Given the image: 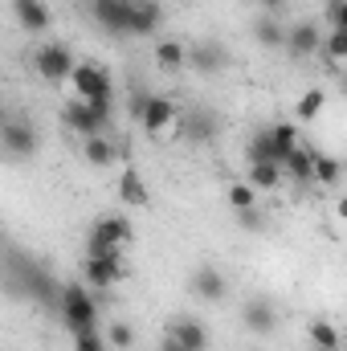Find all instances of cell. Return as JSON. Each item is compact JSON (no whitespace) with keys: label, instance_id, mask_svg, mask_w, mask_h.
I'll list each match as a JSON object with an SVG mask.
<instances>
[{"label":"cell","instance_id":"obj_1","mask_svg":"<svg viewBox=\"0 0 347 351\" xmlns=\"http://www.w3.org/2000/svg\"><path fill=\"white\" fill-rule=\"evenodd\" d=\"M8 290L16 298H29L33 306H62V290L66 286H58L53 274L41 262L25 258L21 250H8Z\"/></svg>","mask_w":347,"mask_h":351},{"label":"cell","instance_id":"obj_2","mask_svg":"<svg viewBox=\"0 0 347 351\" xmlns=\"http://www.w3.org/2000/svg\"><path fill=\"white\" fill-rule=\"evenodd\" d=\"M58 315H62V327H66L70 335L98 331V298L90 294V286H82V282H70V286L62 290Z\"/></svg>","mask_w":347,"mask_h":351},{"label":"cell","instance_id":"obj_3","mask_svg":"<svg viewBox=\"0 0 347 351\" xmlns=\"http://www.w3.org/2000/svg\"><path fill=\"white\" fill-rule=\"evenodd\" d=\"M33 70H37L45 82H70V78H74V70H78V62H74L70 45L49 41V45H41V49L33 53Z\"/></svg>","mask_w":347,"mask_h":351},{"label":"cell","instance_id":"obj_4","mask_svg":"<svg viewBox=\"0 0 347 351\" xmlns=\"http://www.w3.org/2000/svg\"><path fill=\"white\" fill-rule=\"evenodd\" d=\"M62 123H66L78 139H94V135H102V131H106L110 110H98V106H94V102H86V98H74V102H66Z\"/></svg>","mask_w":347,"mask_h":351},{"label":"cell","instance_id":"obj_5","mask_svg":"<svg viewBox=\"0 0 347 351\" xmlns=\"http://www.w3.org/2000/svg\"><path fill=\"white\" fill-rule=\"evenodd\" d=\"M0 143H4L8 160H33L41 139H37V127H33L29 119L8 114V119H4V131H0Z\"/></svg>","mask_w":347,"mask_h":351},{"label":"cell","instance_id":"obj_6","mask_svg":"<svg viewBox=\"0 0 347 351\" xmlns=\"http://www.w3.org/2000/svg\"><path fill=\"white\" fill-rule=\"evenodd\" d=\"M70 86H74V94H78V98L94 102L98 110H110V78H106V70H98V66L82 62V66L74 70Z\"/></svg>","mask_w":347,"mask_h":351},{"label":"cell","instance_id":"obj_7","mask_svg":"<svg viewBox=\"0 0 347 351\" xmlns=\"http://www.w3.org/2000/svg\"><path fill=\"white\" fill-rule=\"evenodd\" d=\"M131 12H135V0H90V16L115 37L131 33Z\"/></svg>","mask_w":347,"mask_h":351},{"label":"cell","instance_id":"obj_8","mask_svg":"<svg viewBox=\"0 0 347 351\" xmlns=\"http://www.w3.org/2000/svg\"><path fill=\"white\" fill-rule=\"evenodd\" d=\"M323 29L315 25V21H298L294 29H286V49H290V58H315V53H323Z\"/></svg>","mask_w":347,"mask_h":351},{"label":"cell","instance_id":"obj_9","mask_svg":"<svg viewBox=\"0 0 347 351\" xmlns=\"http://www.w3.org/2000/svg\"><path fill=\"white\" fill-rule=\"evenodd\" d=\"M82 278L94 290H110V286H119L127 278V265H123V258H86Z\"/></svg>","mask_w":347,"mask_h":351},{"label":"cell","instance_id":"obj_10","mask_svg":"<svg viewBox=\"0 0 347 351\" xmlns=\"http://www.w3.org/2000/svg\"><path fill=\"white\" fill-rule=\"evenodd\" d=\"M176 119H180V110H176L172 98H152V106H147V119L139 123L152 139H168L176 131Z\"/></svg>","mask_w":347,"mask_h":351},{"label":"cell","instance_id":"obj_11","mask_svg":"<svg viewBox=\"0 0 347 351\" xmlns=\"http://www.w3.org/2000/svg\"><path fill=\"white\" fill-rule=\"evenodd\" d=\"M188 66H192L196 74H221V70L229 66V53H225L221 41H200V45L188 49Z\"/></svg>","mask_w":347,"mask_h":351},{"label":"cell","instance_id":"obj_12","mask_svg":"<svg viewBox=\"0 0 347 351\" xmlns=\"http://www.w3.org/2000/svg\"><path fill=\"white\" fill-rule=\"evenodd\" d=\"M12 12H16V25H21L25 33H33V37H37V33H45V29H49V21H53L45 0H12Z\"/></svg>","mask_w":347,"mask_h":351},{"label":"cell","instance_id":"obj_13","mask_svg":"<svg viewBox=\"0 0 347 351\" xmlns=\"http://www.w3.org/2000/svg\"><path fill=\"white\" fill-rule=\"evenodd\" d=\"M246 156H250V164H286V152H282V143H278V131H274V127H270V131H258V135L250 139Z\"/></svg>","mask_w":347,"mask_h":351},{"label":"cell","instance_id":"obj_14","mask_svg":"<svg viewBox=\"0 0 347 351\" xmlns=\"http://www.w3.org/2000/svg\"><path fill=\"white\" fill-rule=\"evenodd\" d=\"M241 323H246V331H254V335H274V327H278V311H274L265 298H254V302L241 306Z\"/></svg>","mask_w":347,"mask_h":351},{"label":"cell","instance_id":"obj_15","mask_svg":"<svg viewBox=\"0 0 347 351\" xmlns=\"http://www.w3.org/2000/svg\"><path fill=\"white\" fill-rule=\"evenodd\" d=\"M184 135H188L192 143H213V139H217V114L204 110V106L188 110V114H184Z\"/></svg>","mask_w":347,"mask_h":351},{"label":"cell","instance_id":"obj_16","mask_svg":"<svg viewBox=\"0 0 347 351\" xmlns=\"http://www.w3.org/2000/svg\"><path fill=\"white\" fill-rule=\"evenodd\" d=\"M164 21V8L160 0H135V12H131V37H152Z\"/></svg>","mask_w":347,"mask_h":351},{"label":"cell","instance_id":"obj_17","mask_svg":"<svg viewBox=\"0 0 347 351\" xmlns=\"http://www.w3.org/2000/svg\"><path fill=\"white\" fill-rule=\"evenodd\" d=\"M168 339H176L180 348H188V351H204L208 348V331H204L196 319H176L172 331H168Z\"/></svg>","mask_w":347,"mask_h":351},{"label":"cell","instance_id":"obj_18","mask_svg":"<svg viewBox=\"0 0 347 351\" xmlns=\"http://www.w3.org/2000/svg\"><path fill=\"white\" fill-rule=\"evenodd\" d=\"M192 290H196V298H204V302H221L229 286H225V278H221L213 265H204V269L192 274Z\"/></svg>","mask_w":347,"mask_h":351},{"label":"cell","instance_id":"obj_19","mask_svg":"<svg viewBox=\"0 0 347 351\" xmlns=\"http://www.w3.org/2000/svg\"><path fill=\"white\" fill-rule=\"evenodd\" d=\"M115 143L106 139V135H94V139H82V160H86L90 168H110L115 164Z\"/></svg>","mask_w":347,"mask_h":351},{"label":"cell","instance_id":"obj_20","mask_svg":"<svg viewBox=\"0 0 347 351\" xmlns=\"http://www.w3.org/2000/svg\"><path fill=\"white\" fill-rule=\"evenodd\" d=\"M90 229H98L102 237H110V241H115V245H123V250L135 241V229H131V221H123V217H98Z\"/></svg>","mask_w":347,"mask_h":351},{"label":"cell","instance_id":"obj_21","mask_svg":"<svg viewBox=\"0 0 347 351\" xmlns=\"http://www.w3.org/2000/svg\"><path fill=\"white\" fill-rule=\"evenodd\" d=\"M254 37H258V45H265V49H282L286 45V29L270 12H261L258 21H254Z\"/></svg>","mask_w":347,"mask_h":351},{"label":"cell","instance_id":"obj_22","mask_svg":"<svg viewBox=\"0 0 347 351\" xmlns=\"http://www.w3.org/2000/svg\"><path fill=\"white\" fill-rule=\"evenodd\" d=\"M282 172L290 176L294 184H315V156L298 147V152H294V156H290V160L282 164Z\"/></svg>","mask_w":347,"mask_h":351},{"label":"cell","instance_id":"obj_23","mask_svg":"<svg viewBox=\"0 0 347 351\" xmlns=\"http://www.w3.org/2000/svg\"><path fill=\"white\" fill-rule=\"evenodd\" d=\"M156 66L168 70V74L184 70V66H188V49H184L180 41H160V45H156Z\"/></svg>","mask_w":347,"mask_h":351},{"label":"cell","instance_id":"obj_24","mask_svg":"<svg viewBox=\"0 0 347 351\" xmlns=\"http://www.w3.org/2000/svg\"><path fill=\"white\" fill-rule=\"evenodd\" d=\"M119 200L131 204V208H143V204H147V188H143V180H139L135 172L119 176Z\"/></svg>","mask_w":347,"mask_h":351},{"label":"cell","instance_id":"obj_25","mask_svg":"<svg viewBox=\"0 0 347 351\" xmlns=\"http://www.w3.org/2000/svg\"><path fill=\"white\" fill-rule=\"evenodd\" d=\"M307 339H311L319 351H339V327L327 323V319H315L311 331H307Z\"/></svg>","mask_w":347,"mask_h":351},{"label":"cell","instance_id":"obj_26","mask_svg":"<svg viewBox=\"0 0 347 351\" xmlns=\"http://www.w3.org/2000/svg\"><path fill=\"white\" fill-rule=\"evenodd\" d=\"M258 192H274L282 184V164H250V176H246Z\"/></svg>","mask_w":347,"mask_h":351},{"label":"cell","instance_id":"obj_27","mask_svg":"<svg viewBox=\"0 0 347 351\" xmlns=\"http://www.w3.org/2000/svg\"><path fill=\"white\" fill-rule=\"evenodd\" d=\"M323 106H327V94H323V90H307V94L294 102V119H298V123H315Z\"/></svg>","mask_w":347,"mask_h":351},{"label":"cell","instance_id":"obj_28","mask_svg":"<svg viewBox=\"0 0 347 351\" xmlns=\"http://www.w3.org/2000/svg\"><path fill=\"white\" fill-rule=\"evenodd\" d=\"M229 208H233V213H241V208H258V188H254L250 180L229 184Z\"/></svg>","mask_w":347,"mask_h":351},{"label":"cell","instance_id":"obj_29","mask_svg":"<svg viewBox=\"0 0 347 351\" xmlns=\"http://www.w3.org/2000/svg\"><path fill=\"white\" fill-rule=\"evenodd\" d=\"M344 164L339 160H331V156H315V184H323V188H331V184H339L344 180Z\"/></svg>","mask_w":347,"mask_h":351},{"label":"cell","instance_id":"obj_30","mask_svg":"<svg viewBox=\"0 0 347 351\" xmlns=\"http://www.w3.org/2000/svg\"><path fill=\"white\" fill-rule=\"evenodd\" d=\"M323 58H327L331 66L347 62V29H331V33H327V41H323Z\"/></svg>","mask_w":347,"mask_h":351},{"label":"cell","instance_id":"obj_31","mask_svg":"<svg viewBox=\"0 0 347 351\" xmlns=\"http://www.w3.org/2000/svg\"><path fill=\"white\" fill-rule=\"evenodd\" d=\"M106 343H110L115 351H127L131 343H135V335H131L127 323H110V327H106Z\"/></svg>","mask_w":347,"mask_h":351},{"label":"cell","instance_id":"obj_32","mask_svg":"<svg viewBox=\"0 0 347 351\" xmlns=\"http://www.w3.org/2000/svg\"><path fill=\"white\" fill-rule=\"evenodd\" d=\"M152 98H156V94H147V90H131V98H127V110H131V119H135V123H143V119H147V106H152Z\"/></svg>","mask_w":347,"mask_h":351},{"label":"cell","instance_id":"obj_33","mask_svg":"<svg viewBox=\"0 0 347 351\" xmlns=\"http://www.w3.org/2000/svg\"><path fill=\"white\" fill-rule=\"evenodd\" d=\"M74 351H110V343H106V335L86 331V335H74Z\"/></svg>","mask_w":347,"mask_h":351},{"label":"cell","instance_id":"obj_34","mask_svg":"<svg viewBox=\"0 0 347 351\" xmlns=\"http://www.w3.org/2000/svg\"><path fill=\"white\" fill-rule=\"evenodd\" d=\"M237 221H241V229H261V225H265V217H261L258 208H241Z\"/></svg>","mask_w":347,"mask_h":351},{"label":"cell","instance_id":"obj_35","mask_svg":"<svg viewBox=\"0 0 347 351\" xmlns=\"http://www.w3.org/2000/svg\"><path fill=\"white\" fill-rule=\"evenodd\" d=\"M327 12H331L335 29H347V0H331V4H327Z\"/></svg>","mask_w":347,"mask_h":351},{"label":"cell","instance_id":"obj_36","mask_svg":"<svg viewBox=\"0 0 347 351\" xmlns=\"http://www.w3.org/2000/svg\"><path fill=\"white\" fill-rule=\"evenodd\" d=\"M254 4H258L261 12H270V16H274V12H282V4H286V0H254Z\"/></svg>","mask_w":347,"mask_h":351},{"label":"cell","instance_id":"obj_37","mask_svg":"<svg viewBox=\"0 0 347 351\" xmlns=\"http://www.w3.org/2000/svg\"><path fill=\"white\" fill-rule=\"evenodd\" d=\"M335 213H339V221H347V196H339V204H335Z\"/></svg>","mask_w":347,"mask_h":351},{"label":"cell","instance_id":"obj_38","mask_svg":"<svg viewBox=\"0 0 347 351\" xmlns=\"http://www.w3.org/2000/svg\"><path fill=\"white\" fill-rule=\"evenodd\" d=\"M160 351H188V348H180L176 339H164V348H160Z\"/></svg>","mask_w":347,"mask_h":351},{"label":"cell","instance_id":"obj_39","mask_svg":"<svg viewBox=\"0 0 347 351\" xmlns=\"http://www.w3.org/2000/svg\"><path fill=\"white\" fill-rule=\"evenodd\" d=\"M344 94H347V74H344Z\"/></svg>","mask_w":347,"mask_h":351},{"label":"cell","instance_id":"obj_40","mask_svg":"<svg viewBox=\"0 0 347 351\" xmlns=\"http://www.w3.org/2000/svg\"><path fill=\"white\" fill-rule=\"evenodd\" d=\"M180 4H188V0H180Z\"/></svg>","mask_w":347,"mask_h":351},{"label":"cell","instance_id":"obj_41","mask_svg":"<svg viewBox=\"0 0 347 351\" xmlns=\"http://www.w3.org/2000/svg\"><path fill=\"white\" fill-rule=\"evenodd\" d=\"M344 172H347V164H344Z\"/></svg>","mask_w":347,"mask_h":351},{"label":"cell","instance_id":"obj_42","mask_svg":"<svg viewBox=\"0 0 347 351\" xmlns=\"http://www.w3.org/2000/svg\"><path fill=\"white\" fill-rule=\"evenodd\" d=\"M315 351H319V348H315Z\"/></svg>","mask_w":347,"mask_h":351}]
</instances>
